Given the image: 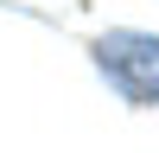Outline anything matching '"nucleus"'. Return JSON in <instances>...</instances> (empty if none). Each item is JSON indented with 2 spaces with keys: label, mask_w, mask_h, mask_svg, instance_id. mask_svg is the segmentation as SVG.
<instances>
[{
  "label": "nucleus",
  "mask_w": 159,
  "mask_h": 153,
  "mask_svg": "<svg viewBox=\"0 0 159 153\" xmlns=\"http://www.w3.org/2000/svg\"><path fill=\"white\" fill-rule=\"evenodd\" d=\"M96 64L108 70V83L134 102H159V38L147 32H115L96 45Z\"/></svg>",
  "instance_id": "f257e3e1"
}]
</instances>
